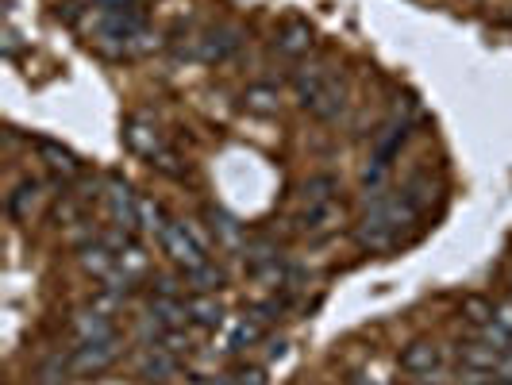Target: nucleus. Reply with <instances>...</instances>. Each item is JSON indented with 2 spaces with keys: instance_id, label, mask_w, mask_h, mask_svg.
Listing matches in <instances>:
<instances>
[{
  "instance_id": "nucleus-1",
  "label": "nucleus",
  "mask_w": 512,
  "mask_h": 385,
  "mask_svg": "<svg viewBox=\"0 0 512 385\" xmlns=\"http://www.w3.org/2000/svg\"><path fill=\"white\" fill-rule=\"evenodd\" d=\"M412 220H416V212H412L401 197H389V193H385L378 201H370L359 231H355V239H359L362 251L382 255V251H393V247L401 243V231L409 228Z\"/></svg>"
},
{
  "instance_id": "nucleus-2",
  "label": "nucleus",
  "mask_w": 512,
  "mask_h": 385,
  "mask_svg": "<svg viewBox=\"0 0 512 385\" xmlns=\"http://www.w3.org/2000/svg\"><path fill=\"white\" fill-rule=\"evenodd\" d=\"M120 355H124V339L120 335L97 339V343H77L74 355H70V374L74 378H97L104 370H112Z\"/></svg>"
},
{
  "instance_id": "nucleus-3",
  "label": "nucleus",
  "mask_w": 512,
  "mask_h": 385,
  "mask_svg": "<svg viewBox=\"0 0 512 385\" xmlns=\"http://www.w3.org/2000/svg\"><path fill=\"white\" fill-rule=\"evenodd\" d=\"M158 239H162V251L170 255V262H174V266H181L185 274L208 262V251L201 247V243H197V235L189 231V224H178V220H170V224H166V231H162Z\"/></svg>"
},
{
  "instance_id": "nucleus-4",
  "label": "nucleus",
  "mask_w": 512,
  "mask_h": 385,
  "mask_svg": "<svg viewBox=\"0 0 512 385\" xmlns=\"http://www.w3.org/2000/svg\"><path fill=\"white\" fill-rule=\"evenodd\" d=\"M104 201H108V216H112V228L128 231V235L135 228H143V224H139V197L131 193L128 181L108 178V185H104Z\"/></svg>"
},
{
  "instance_id": "nucleus-5",
  "label": "nucleus",
  "mask_w": 512,
  "mask_h": 385,
  "mask_svg": "<svg viewBox=\"0 0 512 385\" xmlns=\"http://www.w3.org/2000/svg\"><path fill=\"white\" fill-rule=\"evenodd\" d=\"M235 51H239V31L235 27H208L205 35L193 39V54L201 62H224Z\"/></svg>"
},
{
  "instance_id": "nucleus-6",
  "label": "nucleus",
  "mask_w": 512,
  "mask_h": 385,
  "mask_svg": "<svg viewBox=\"0 0 512 385\" xmlns=\"http://www.w3.org/2000/svg\"><path fill=\"white\" fill-rule=\"evenodd\" d=\"M401 366L409 370L412 378H428V374H439L443 366V351L432 339H412L409 347L401 351Z\"/></svg>"
},
{
  "instance_id": "nucleus-7",
  "label": "nucleus",
  "mask_w": 512,
  "mask_h": 385,
  "mask_svg": "<svg viewBox=\"0 0 512 385\" xmlns=\"http://www.w3.org/2000/svg\"><path fill=\"white\" fill-rule=\"evenodd\" d=\"M135 370H139V378H147V382H166V378H174L181 370V359L174 351H166L162 343H151V347H143Z\"/></svg>"
},
{
  "instance_id": "nucleus-8",
  "label": "nucleus",
  "mask_w": 512,
  "mask_h": 385,
  "mask_svg": "<svg viewBox=\"0 0 512 385\" xmlns=\"http://www.w3.org/2000/svg\"><path fill=\"white\" fill-rule=\"evenodd\" d=\"M208 231H212V239H216V247H224V251H243L251 239H247V228L224 212V208H208Z\"/></svg>"
},
{
  "instance_id": "nucleus-9",
  "label": "nucleus",
  "mask_w": 512,
  "mask_h": 385,
  "mask_svg": "<svg viewBox=\"0 0 512 385\" xmlns=\"http://www.w3.org/2000/svg\"><path fill=\"white\" fill-rule=\"evenodd\" d=\"M124 139H128V147L135 154H143V158H158L162 151V131H158V124H154L151 116H135L128 128H124Z\"/></svg>"
},
{
  "instance_id": "nucleus-10",
  "label": "nucleus",
  "mask_w": 512,
  "mask_h": 385,
  "mask_svg": "<svg viewBox=\"0 0 512 385\" xmlns=\"http://www.w3.org/2000/svg\"><path fill=\"white\" fill-rule=\"evenodd\" d=\"M77 262H81V270L85 274H93V278H108V274H116V266H120V255L104 243V239H93V243H81V251H77Z\"/></svg>"
},
{
  "instance_id": "nucleus-11",
  "label": "nucleus",
  "mask_w": 512,
  "mask_h": 385,
  "mask_svg": "<svg viewBox=\"0 0 512 385\" xmlns=\"http://www.w3.org/2000/svg\"><path fill=\"white\" fill-rule=\"evenodd\" d=\"M305 108L316 116V120H339V116H343V108H347V93H343V85L332 77L328 85H320V89L308 97Z\"/></svg>"
},
{
  "instance_id": "nucleus-12",
  "label": "nucleus",
  "mask_w": 512,
  "mask_h": 385,
  "mask_svg": "<svg viewBox=\"0 0 512 385\" xmlns=\"http://www.w3.org/2000/svg\"><path fill=\"white\" fill-rule=\"evenodd\" d=\"M70 328H74L77 343H97V339H112V335H120L116 332V320H112V316H101V312H93V308L77 312Z\"/></svg>"
},
{
  "instance_id": "nucleus-13",
  "label": "nucleus",
  "mask_w": 512,
  "mask_h": 385,
  "mask_svg": "<svg viewBox=\"0 0 512 385\" xmlns=\"http://www.w3.org/2000/svg\"><path fill=\"white\" fill-rule=\"evenodd\" d=\"M189 324H197L205 332H216L224 324V301L216 293H193L189 297Z\"/></svg>"
},
{
  "instance_id": "nucleus-14",
  "label": "nucleus",
  "mask_w": 512,
  "mask_h": 385,
  "mask_svg": "<svg viewBox=\"0 0 512 385\" xmlns=\"http://www.w3.org/2000/svg\"><path fill=\"white\" fill-rule=\"evenodd\" d=\"M151 316L166 332L185 328L189 324V301L185 297H151Z\"/></svg>"
},
{
  "instance_id": "nucleus-15",
  "label": "nucleus",
  "mask_w": 512,
  "mask_h": 385,
  "mask_svg": "<svg viewBox=\"0 0 512 385\" xmlns=\"http://www.w3.org/2000/svg\"><path fill=\"white\" fill-rule=\"evenodd\" d=\"M312 27L305 24V20H289V24L278 31V51L289 54V58H301V54L312 51Z\"/></svg>"
},
{
  "instance_id": "nucleus-16",
  "label": "nucleus",
  "mask_w": 512,
  "mask_h": 385,
  "mask_svg": "<svg viewBox=\"0 0 512 385\" xmlns=\"http://www.w3.org/2000/svg\"><path fill=\"white\" fill-rule=\"evenodd\" d=\"M462 366H470V370H489V374H497V366L505 359V351H497V347H489L486 339H474V343H462Z\"/></svg>"
},
{
  "instance_id": "nucleus-17",
  "label": "nucleus",
  "mask_w": 512,
  "mask_h": 385,
  "mask_svg": "<svg viewBox=\"0 0 512 385\" xmlns=\"http://www.w3.org/2000/svg\"><path fill=\"white\" fill-rule=\"evenodd\" d=\"M405 135H409V124L397 120V116H393L389 124H382V131L374 135V158H378V162H389V158L397 154V147L405 143Z\"/></svg>"
},
{
  "instance_id": "nucleus-18",
  "label": "nucleus",
  "mask_w": 512,
  "mask_h": 385,
  "mask_svg": "<svg viewBox=\"0 0 512 385\" xmlns=\"http://www.w3.org/2000/svg\"><path fill=\"white\" fill-rule=\"evenodd\" d=\"M39 154H43V162L51 166L58 178H77L81 174V162L74 158V151L58 147V143H39Z\"/></svg>"
},
{
  "instance_id": "nucleus-19",
  "label": "nucleus",
  "mask_w": 512,
  "mask_h": 385,
  "mask_svg": "<svg viewBox=\"0 0 512 385\" xmlns=\"http://www.w3.org/2000/svg\"><path fill=\"white\" fill-rule=\"evenodd\" d=\"M185 278H189V285H193L197 293H216V289H224V282H228V274H224V266H216L212 258H208L205 266H197V270H189Z\"/></svg>"
},
{
  "instance_id": "nucleus-20",
  "label": "nucleus",
  "mask_w": 512,
  "mask_h": 385,
  "mask_svg": "<svg viewBox=\"0 0 512 385\" xmlns=\"http://www.w3.org/2000/svg\"><path fill=\"white\" fill-rule=\"evenodd\" d=\"M301 201H305V208L332 205L335 201V178L332 174H316V178H308L305 185H301Z\"/></svg>"
},
{
  "instance_id": "nucleus-21",
  "label": "nucleus",
  "mask_w": 512,
  "mask_h": 385,
  "mask_svg": "<svg viewBox=\"0 0 512 385\" xmlns=\"http://www.w3.org/2000/svg\"><path fill=\"white\" fill-rule=\"evenodd\" d=\"M39 201H43V185H39V181H24V185L12 193L8 208H12V216H16V220H27V216L39 208Z\"/></svg>"
},
{
  "instance_id": "nucleus-22",
  "label": "nucleus",
  "mask_w": 512,
  "mask_h": 385,
  "mask_svg": "<svg viewBox=\"0 0 512 385\" xmlns=\"http://www.w3.org/2000/svg\"><path fill=\"white\" fill-rule=\"evenodd\" d=\"M335 216H339L335 201H332V205L305 208V216H301V231H305V235H328V231H332V224H335Z\"/></svg>"
},
{
  "instance_id": "nucleus-23",
  "label": "nucleus",
  "mask_w": 512,
  "mask_h": 385,
  "mask_svg": "<svg viewBox=\"0 0 512 385\" xmlns=\"http://www.w3.org/2000/svg\"><path fill=\"white\" fill-rule=\"evenodd\" d=\"M332 81V70H324V66H301L297 74H293V89H297V97H301V104L320 89V85H328Z\"/></svg>"
},
{
  "instance_id": "nucleus-24",
  "label": "nucleus",
  "mask_w": 512,
  "mask_h": 385,
  "mask_svg": "<svg viewBox=\"0 0 512 385\" xmlns=\"http://www.w3.org/2000/svg\"><path fill=\"white\" fill-rule=\"evenodd\" d=\"M401 201H405V205H409L412 212L420 216L424 208H428V205H432V201H436V185H432V181H428V178H412L409 185L401 189Z\"/></svg>"
},
{
  "instance_id": "nucleus-25",
  "label": "nucleus",
  "mask_w": 512,
  "mask_h": 385,
  "mask_svg": "<svg viewBox=\"0 0 512 385\" xmlns=\"http://www.w3.org/2000/svg\"><path fill=\"white\" fill-rule=\"evenodd\" d=\"M262 320H255V316H243L235 328H231V339H228V351H247V347H255L258 339H262Z\"/></svg>"
},
{
  "instance_id": "nucleus-26",
  "label": "nucleus",
  "mask_w": 512,
  "mask_h": 385,
  "mask_svg": "<svg viewBox=\"0 0 512 385\" xmlns=\"http://www.w3.org/2000/svg\"><path fill=\"white\" fill-rule=\"evenodd\" d=\"M66 374H70V355H66V359H62V355H51V359L35 370L39 385H62L66 382Z\"/></svg>"
},
{
  "instance_id": "nucleus-27",
  "label": "nucleus",
  "mask_w": 512,
  "mask_h": 385,
  "mask_svg": "<svg viewBox=\"0 0 512 385\" xmlns=\"http://www.w3.org/2000/svg\"><path fill=\"white\" fill-rule=\"evenodd\" d=\"M462 316H466V324L486 328V324H493V305H489L486 297H466L462 301Z\"/></svg>"
},
{
  "instance_id": "nucleus-28",
  "label": "nucleus",
  "mask_w": 512,
  "mask_h": 385,
  "mask_svg": "<svg viewBox=\"0 0 512 385\" xmlns=\"http://www.w3.org/2000/svg\"><path fill=\"white\" fill-rule=\"evenodd\" d=\"M243 104H247L251 112H258V116H270V112H278V93H274V89H247Z\"/></svg>"
},
{
  "instance_id": "nucleus-29",
  "label": "nucleus",
  "mask_w": 512,
  "mask_h": 385,
  "mask_svg": "<svg viewBox=\"0 0 512 385\" xmlns=\"http://www.w3.org/2000/svg\"><path fill=\"white\" fill-rule=\"evenodd\" d=\"M120 274H128L131 282H135V278H143V274H147V255H143V251H139V247H135V243H131L128 251H124V255H120Z\"/></svg>"
},
{
  "instance_id": "nucleus-30",
  "label": "nucleus",
  "mask_w": 512,
  "mask_h": 385,
  "mask_svg": "<svg viewBox=\"0 0 512 385\" xmlns=\"http://www.w3.org/2000/svg\"><path fill=\"white\" fill-rule=\"evenodd\" d=\"M139 224H143L147 231H154V235H162L170 220L162 216V208L154 205V201H139Z\"/></svg>"
},
{
  "instance_id": "nucleus-31",
  "label": "nucleus",
  "mask_w": 512,
  "mask_h": 385,
  "mask_svg": "<svg viewBox=\"0 0 512 385\" xmlns=\"http://www.w3.org/2000/svg\"><path fill=\"white\" fill-rule=\"evenodd\" d=\"M231 385H270V378L262 366H239V370H231Z\"/></svg>"
},
{
  "instance_id": "nucleus-32",
  "label": "nucleus",
  "mask_w": 512,
  "mask_h": 385,
  "mask_svg": "<svg viewBox=\"0 0 512 385\" xmlns=\"http://www.w3.org/2000/svg\"><path fill=\"white\" fill-rule=\"evenodd\" d=\"M282 312H285V301L270 297V301H262V305H258L255 312H251V316H255V320H262V324H274V320H278Z\"/></svg>"
},
{
  "instance_id": "nucleus-33",
  "label": "nucleus",
  "mask_w": 512,
  "mask_h": 385,
  "mask_svg": "<svg viewBox=\"0 0 512 385\" xmlns=\"http://www.w3.org/2000/svg\"><path fill=\"white\" fill-rule=\"evenodd\" d=\"M493 324H497V328H505V332L512 335V301H505V305H493Z\"/></svg>"
},
{
  "instance_id": "nucleus-34",
  "label": "nucleus",
  "mask_w": 512,
  "mask_h": 385,
  "mask_svg": "<svg viewBox=\"0 0 512 385\" xmlns=\"http://www.w3.org/2000/svg\"><path fill=\"white\" fill-rule=\"evenodd\" d=\"M154 297H181V285L174 278H154Z\"/></svg>"
},
{
  "instance_id": "nucleus-35",
  "label": "nucleus",
  "mask_w": 512,
  "mask_h": 385,
  "mask_svg": "<svg viewBox=\"0 0 512 385\" xmlns=\"http://www.w3.org/2000/svg\"><path fill=\"white\" fill-rule=\"evenodd\" d=\"M97 12H124V8H139V0H93Z\"/></svg>"
}]
</instances>
